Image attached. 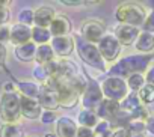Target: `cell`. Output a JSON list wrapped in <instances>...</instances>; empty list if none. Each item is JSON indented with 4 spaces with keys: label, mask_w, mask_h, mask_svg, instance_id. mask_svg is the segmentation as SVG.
Here are the masks:
<instances>
[{
    "label": "cell",
    "mask_w": 154,
    "mask_h": 137,
    "mask_svg": "<svg viewBox=\"0 0 154 137\" xmlns=\"http://www.w3.org/2000/svg\"><path fill=\"white\" fill-rule=\"evenodd\" d=\"M79 124L85 128H92V127H97L98 124V116L94 110H83L80 112L79 115Z\"/></svg>",
    "instance_id": "obj_22"
},
{
    "label": "cell",
    "mask_w": 154,
    "mask_h": 137,
    "mask_svg": "<svg viewBox=\"0 0 154 137\" xmlns=\"http://www.w3.org/2000/svg\"><path fill=\"white\" fill-rule=\"evenodd\" d=\"M145 128H146V131H149V133L154 136V116H149V118L146 119Z\"/></svg>",
    "instance_id": "obj_38"
},
{
    "label": "cell",
    "mask_w": 154,
    "mask_h": 137,
    "mask_svg": "<svg viewBox=\"0 0 154 137\" xmlns=\"http://www.w3.org/2000/svg\"><path fill=\"white\" fill-rule=\"evenodd\" d=\"M20 103H21V116L27 119H38L42 116L41 104L38 103V100L20 95Z\"/></svg>",
    "instance_id": "obj_12"
},
{
    "label": "cell",
    "mask_w": 154,
    "mask_h": 137,
    "mask_svg": "<svg viewBox=\"0 0 154 137\" xmlns=\"http://www.w3.org/2000/svg\"><path fill=\"white\" fill-rule=\"evenodd\" d=\"M69 20L65 15H56L53 23L50 24V33L53 38L57 36H66V33L69 32Z\"/></svg>",
    "instance_id": "obj_17"
},
{
    "label": "cell",
    "mask_w": 154,
    "mask_h": 137,
    "mask_svg": "<svg viewBox=\"0 0 154 137\" xmlns=\"http://www.w3.org/2000/svg\"><path fill=\"white\" fill-rule=\"evenodd\" d=\"M98 50H100V53H101V56H103L104 60L112 62V60H115L119 56V53H121V44L116 39V36L106 35L98 42Z\"/></svg>",
    "instance_id": "obj_8"
},
{
    "label": "cell",
    "mask_w": 154,
    "mask_h": 137,
    "mask_svg": "<svg viewBox=\"0 0 154 137\" xmlns=\"http://www.w3.org/2000/svg\"><path fill=\"white\" fill-rule=\"evenodd\" d=\"M127 86L134 92V91H140L143 86H145V79L142 77V74H131L128 79H127Z\"/></svg>",
    "instance_id": "obj_26"
},
{
    "label": "cell",
    "mask_w": 154,
    "mask_h": 137,
    "mask_svg": "<svg viewBox=\"0 0 154 137\" xmlns=\"http://www.w3.org/2000/svg\"><path fill=\"white\" fill-rule=\"evenodd\" d=\"M101 91L103 95L106 97V100H112V101H124L128 95V86L127 83L119 79V77H107L103 83H101Z\"/></svg>",
    "instance_id": "obj_6"
},
{
    "label": "cell",
    "mask_w": 154,
    "mask_h": 137,
    "mask_svg": "<svg viewBox=\"0 0 154 137\" xmlns=\"http://www.w3.org/2000/svg\"><path fill=\"white\" fill-rule=\"evenodd\" d=\"M3 89H5L6 94H12V92H14V86H12V83H6V85L3 86Z\"/></svg>",
    "instance_id": "obj_41"
},
{
    "label": "cell",
    "mask_w": 154,
    "mask_h": 137,
    "mask_svg": "<svg viewBox=\"0 0 154 137\" xmlns=\"http://www.w3.org/2000/svg\"><path fill=\"white\" fill-rule=\"evenodd\" d=\"M51 48L59 57H66L74 50V39L69 36H57L51 39Z\"/></svg>",
    "instance_id": "obj_14"
},
{
    "label": "cell",
    "mask_w": 154,
    "mask_h": 137,
    "mask_svg": "<svg viewBox=\"0 0 154 137\" xmlns=\"http://www.w3.org/2000/svg\"><path fill=\"white\" fill-rule=\"evenodd\" d=\"M72 39L75 42L79 56L82 57V60L85 63H88L89 66L95 68V70H100V71L106 70V60L103 59V56H101V53H100L97 45L85 41L82 36H74Z\"/></svg>",
    "instance_id": "obj_3"
},
{
    "label": "cell",
    "mask_w": 154,
    "mask_h": 137,
    "mask_svg": "<svg viewBox=\"0 0 154 137\" xmlns=\"http://www.w3.org/2000/svg\"><path fill=\"white\" fill-rule=\"evenodd\" d=\"M94 133H95L97 137H110V125H109V122H106V121L98 122L95 130H94Z\"/></svg>",
    "instance_id": "obj_28"
},
{
    "label": "cell",
    "mask_w": 154,
    "mask_h": 137,
    "mask_svg": "<svg viewBox=\"0 0 154 137\" xmlns=\"http://www.w3.org/2000/svg\"><path fill=\"white\" fill-rule=\"evenodd\" d=\"M60 3H63V5H85L86 2H82V0H62Z\"/></svg>",
    "instance_id": "obj_39"
},
{
    "label": "cell",
    "mask_w": 154,
    "mask_h": 137,
    "mask_svg": "<svg viewBox=\"0 0 154 137\" xmlns=\"http://www.w3.org/2000/svg\"><path fill=\"white\" fill-rule=\"evenodd\" d=\"M45 137H56V136H54V134H50V133H47V134H45Z\"/></svg>",
    "instance_id": "obj_43"
},
{
    "label": "cell",
    "mask_w": 154,
    "mask_h": 137,
    "mask_svg": "<svg viewBox=\"0 0 154 137\" xmlns=\"http://www.w3.org/2000/svg\"><path fill=\"white\" fill-rule=\"evenodd\" d=\"M104 100V95H103V91H101V86L95 82V80H88L86 82V86L83 89V94H82V104L86 110H97L98 106L103 103Z\"/></svg>",
    "instance_id": "obj_7"
},
{
    "label": "cell",
    "mask_w": 154,
    "mask_h": 137,
    "mask_svg": "<svg viewBox=\"0 0 154 137\" xmlns=\"http://www.w3.org/2000/svg\"><path fill=\"white\" fill-rule=\"evenodd\" d=\"M51 38V33H50V29H42V27H33L32 29V39L39 44V45H44L50 41Z\"/></svg>",
    "instance_id": "obj_25"
},
{
    "label": "cell",
    "mask_w": 154,
    "mask_h": 137,
    "mask_svg": "<svg viewBox=\"0 0 154 137\" xmlns=\"http://www.w3.org/2000/svg\"><path fill=\"white\" fill-rule=\"evenodd\" d=\"M116 20L122 24L137 27L145 23V11L137 3H124L116 9Z\"/></svg>",
    "instance_id": "obj_5"
},
{
    "label": "cell",
    "mask_w": 154,
    "mask_h": 137,
    "mask_svg": "<svg viewBox=\"0 0 154 137\" xmlns=\"http://www.w3.org/2000/svg\"><path fill=\"white\" fill-rule=\"evenodd\" d=\"M21 116V103L20 95L15 92L3 94L0 98V118L6 124H15Z\"/></svg>",
    "instance_id": "obj_4"
},
{
    "label": "cell",
    "mask_w": 154,
    "mask_h": 137,
    "mask_svg": "<svg viewBox=\"0 0 154 137\" xmlns=\"http://www.w3.org/2000/svg\"><path fill=\"white\" fill-rule=\"evenodd\" d=\"M149 56L145 54H136V56H127L124 59H121L112 70L110 74L113 77H130L131 74H140L142 71L146 70L148 62H149Z\"/></svg>",
    "instance_id": "obj_2"
},
{
    "label": "cell",
    "mask_w": 154,
    "mask_h": 137,
    "mask_svg": "<svg viewBox=\"0 0 154 137\" xmlns=\"http://www.w3.org/2000/svg\"><path fill=\"white\" fill-rule=\"evenodd\" d=\"M75 137H95V133L92 128H85V127H80L77 128V134Z\"/></svg>",
    "instance_id": "obj_33"
},
{
    "label": "cell",
    "mask_w": 154,
    "mask_h": 137,
    "mask_svg": "<svg viewBox=\"0 0 154 137\" xmlns=\"http://www.w3.org/2000/svg\"><path fill=\"white\" fill-rule=\"evenodd\" d=\"M127 133H128V137H145L143 134H137V133H131V131H128V130H127Z\"/></svg>",
    "instance_id": "obj_42"
},
{
    "label": "cell",
    "mask_w": 154,
    "mask_h": 137,
    "mask_svg": "<svg viewBox=\"0 0 154 137\" xmlns=\"http://www.w3.org/2000/svg\"><path fill=\"white\" fill-rule=\"evenodd\" d=\"M33 77L38 80V82H48V74L45 71L44 65H38L35 70H33Z\"/></svg>",
    "instance_id": "obj_30"
},
{
    "label": "cell",
    "mask_w": 154,
    "mask_h": 137,
    "mask_svg": "<svg viewBox=\"0 0 154 137\" xmlns=\"http://www.w3.org/2000/svg\"><path fill=\"white\" fill-rule=\"evenodd\" d=\"M145 82H146V85H149V86H152V88H154V66H152L151 70L146 73Z\"/></svg>",
    "instance_id": "obj_36"
},
{
    "label": "cell",
    "mask_w": 154,
    "mask_h": 137,
    "mask_svg": "<svg viewBox=\"0 0 154 137\" xmlns=\"http://www.w3.org/2000/svg\"><path fill=\"white\" fill-rule=\"evenodd\" d=\"M57 91L59 95V104L65 109L74 107L79 101L80 95L83 94V89L86 86V82L75 76V74H65L56 80H48Z\"/></svg>",
    "instance_id": "obj_1"
},
{
    "label": "cell",
    "mask_w": 154,
    "mask_h": 137,
    "mask_svg": "<svg viewBox=\"0 0 154 137\" xmlns=\"http://www.w3.org/2000/svg\"><path fill=\"white\" fill-rule=\"evenodd\" d=\"M54 17H56V14H54L53 8H50V6H41L39 9L35 11L33 23L36 24V27L47 29V27H50V24L53 23Z\"/></svg>",
    "instance_id": "obj_16"
},
{
    "label": "cell",
    "mask_w": 154,
    "mask_h": 137,
    "mask_svg": "<svg viewBox=\"0 0 154 137\" xmlns=\"http://www.w3.org/2000/svg\"><path fill=\"white\" fill-rule=\"evenodd\" d=\"M136 48L139 51H143V53H148L154 48V35L152 33H148V32H143L139 35L137 41H136Z\"/></svg>",
    "instance_id": "obj_21"
},
{
    "label": "cell",
    "mask_w": 154,
    "mask_h": 137,
    "mask_svg": "<svg viewBox=\"0 0 154 137\" xmlns=\"http://www.w3.org/2000/svg\"><path fill=\"white\" fill-rule=\"evenodd\" d=\"M104 33H106L104 26L97 20H89V21L83 23V26H82V38L91 44L100 42L106 36Z\"/></svg>",
    "instance_id": "obj_10"
},
{
    "label": "cell",
    "mask_w": 154,
    "mask_h": 137,
    "mask_svg": "<svg viewBox=\"0 0 154 137\" xmlns=\"http://www.w3.org/2000/svg\"><path fill=\"white\" fill-rule=\"evenodd\" d=\"M137 97H139V100H140L143 104H151V103H154V88L149 86V85H145V86L137 92Z\"/></svg>",
    "instance_id": "obj_27"
},
{
    "label": "cell",
    "mask_w": 154,
    "mask_h": 137,
    "mask_svg": "<svg viewBox=\"0 0 154 137\" xmlns=\"http://www.w3.org/2000/svg\"><path fill=\"white\" fill-rule=\"evenodd\" d=\"M139 29L137 27H133V26H127V24H121L116 27V39L119 41L121 45H131L137 41L139 38Z\"/></svg>",
    "instance_id": "obj_13"
},
{
    "label": "cell",
    "mask_w": 154,
    "mask_h": 137,
    "mask_svg": "<svg viewBox=\"0 0 154 137\" xmlns=\"http://www.w3.org/2000/svg\"><path fill=\"white\" fill-rule=\"evenodd\" d=\"M38 103L41 104V107L47 109V112H51L54 109H57L60 104H59V95H57V91L56 88L47 82L44 86H41V92H39V97H38Z\"/></svg>",
    "instance_id": "obj_9"
},
{
    "label": "cell",
    "mask_w": 154,
    "mask_h": 137,
    "mask_svg": "<svg viewBox=\"0 0 154 137\" xmlns=\"http://www.w3.org/2000/svg\"><path fill=\"white\" fill-rule=\"evenodd\" d=\"M33 17H35V12H32L30 9H23V11H20V14H18L20 24H24V26L32 24V23H33Z\"/></svg>",
    "instance_id": "obj_29"
},
{
    "label": "cell",
    "mask_w": 154,
    "mask_h": 137,
    "mask_svg": "<svg viewBox=\"0 0 154 137\" xmlns=\"http://www.w3.org/2000/svg\"><path fill=\"white\" fill-rule=\"evenodd\" d=\"M8 21H9V11L6 6H3V3H0V27H3Z\"/></svg>",
    "instance_id": "obj_31"
},
{
    "label": "cell",
    "mask_w": 154,
    "mask_h": 137,
    "mask_svg": "<svg viewBox=\"0 0 154 137\" xmlns=\"http://www.w3.org/2000/svg\"><path fill=\"white\" fill-rule=\"evenodd\" d=\"M6 41H11V29L3 26V27H0V44H3Z\"/></svg>",
    "instance_id": "obj_34"
},
{
    "label": "cell",
    "mask_w": 154,
    "mask_h": 137,
    "mask_svg": "<svg viewBox=\"0 0 154 137\" xmlns=\"http://www.w3.org/2000/svg\"><path fill=\"white\" fill-rule=\"evenodd\" d=\"M56 134L57 137H75L77 127L74 121H71L69 118H60L56 124Z\"/></svg>",
    "instance_id": "obj_18"
},
{
    "label": "cell",
    "mask_w": 154,
    "mask_h": 137,
    "mask_svg": "<svg viewBox=\"0 0 154 137\" xmlns=\"http://www.w3.org/2000/svg\"><path fill=\"white\" fill-rule=\"evenodd\" d=\"M54 119H56V116H54L53 112H44L42 116H41V121H42L44 124H50V122H53Z\"/></svg>",
    "instance_id": "obj_35"
},
{
    "label": "cell",
    "mask_w": 154,
    "mask_h": 137,
    "mask_svg": "<svg viewBox=\"0 0 154 137\" xmlns=\"http://www.w3.org/2000/svg\"><path fill=\"white\" fill-rule=\"evenodd\" d=\"M112 137H128V133H127V130L124 128V130H118V131H115L113 133V136Z\"/></svg>",
    "instance_id": "obj_40"
},
{
    "label": "cell",
    "mask_w": 154,
    "mask_h": 137,
    "mask_svg": "<svg viewBox=\"0 0 154 137\" xmlns=\"http://www.w3.org/2000/svg\"><path fill=\"white\" fill-rule=\"evenodd\" d=\"M18 88H20V92L23 97H27V98H33V100H38L39 97V92H41V86H38L36 83H18Z\"/></svg>",
    "instance_id": "obj_23"
},
{
    "label": "cell",
    "mask_w": 154,
    "mask_h": 137,
    "mask_svg": "<svg viewBox=\"0 0 154 137\" xmlns=\"http://www.w3.org/2000/svg\"><path fill=\"white\" fill-rule=\"evenodd\" d=\"M0 137H26L21 127L15 124H5L0 128Z\"/></svg>",
    "instance_id": "obj_24"
},
{
    "label": "cell",
    "mask_w": 154,
    "mask_h": 137,
    "mask_svg": "<svg viewBox=\"0 0 154 137\" xmlns=\"http://www.w3.org/2000/svg\"><path fill=\"white\" fill-rule=\"evenodd\" d=\"M143 29H145V32H148V33H151V32H154V11L145 18V23H143Z\"/></svg>",
    "instance_id": "obj_32"
},
{
    "label": "cell",
    "mask_w": 154,
    "mask_h": 137,
    "mask_svg": "<svg viewBox=\"0 0 154 137\" xmlns=\"http://www.w3.org/2000/svg\"><path fill=\"white\" fill-rule=\"evenodd\" d=\"M36 44L33 42H27V44H23V45H18L15 48V56L23 60V62H30L36 57Z\"/></svg>",
    "instance_id": "obj_19"
},
{
    "label": "cell",
    "mask_w": 154,
    "mask_h": 137,
    "mask_svg": "<svg viewBox=\"0 0 154 137\" xmlns=\"http://www.w3.org/2000/svg\"><path fill=\"white\" fill-rule=\"evenodd\" d=\"M121 112V104L116 103V101H112V100H103V103L98 106L97 109V116L101 118L103 121L106 122H113L115 118L119 115Z\"/></svg>",
    "instance_id": "obj_11"
},
{
    "label": "cell",
    "mask_w": 154,
    "mask_h": 137,
    "mask_svg": "<svg viewBox=\"0 0 154 137\" xmlns=\"http://www.w3.org/2000/svg\"><path fill=\"white\" fill-rule=\"evenodd\" d=\"M36 62L39 65H47L48 62L54 60V51L51 48L50 44H44V45H38L36 48Z\"/></svg>",
    "instance_id": "obj_20"
},
{
    "label": "cell",
    "mask_w": 154,
    "mask_h": 137,
    "mask_svg": "<svg viewBox=\"0 0 154 137\" xmlns=\"http://www.w3.org/2000/svg\"><path fill=\"white\" fill-rule=\"evenodd\" d=\"M32 38V29H29V26L24 24H15L11 27V42L14 45H23L27 44Z\"/></svg>",
    "instance_id": "obj_15"
},
{
    "label": "cell",
    "mask_w": 154,
    "mask_h": 137,
    "mask_svg": "<svg viewBox=\"0 0 154 137\" xmlns=\"http://www.w3.org/2000/svg\"><path fill=\"white\" fill-rule=\"evenodd\" d=\"M6 56H8V50H6L5 44H0V65H3V63H5Z\"/></svg>",
    "instance_id": "obj_37"
}]
</instances>
